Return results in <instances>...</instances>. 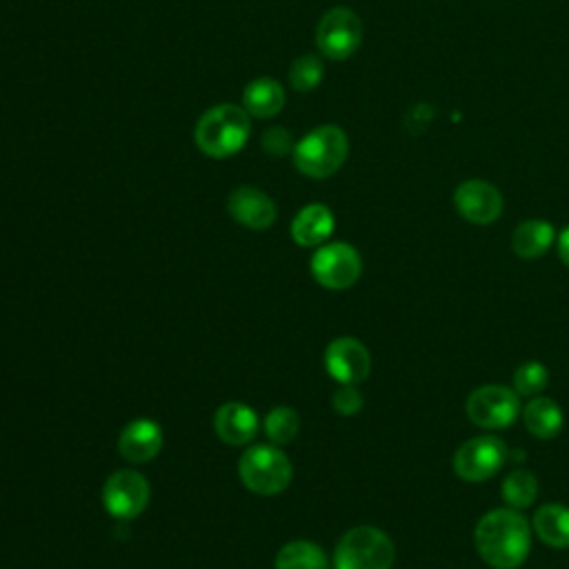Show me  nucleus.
I'll return each instance as SVG.
<instances>
[{"label":"nucleus","mask_w":569,"mask_h":569,"mask_svg":"<svg viewBox=\"0 0 569 569\" xmlns=\"http://www.w3.org/2000/svg\"><path fill=\"white\" fill-rule=\"evenodd\" d=\"M473 542L489 567L516 569L531 551V525L518 509H491L478 520Z\"/></svg>","instance_id":"f257e3e1"},{"label":"nucleus","mask_w":569,"mask_h":569,"mask_svg":"<svg viewBox=\"0 0 569 569\" xmlns=\"http://www.w3.org/2000/svg\"><path fill=\"white\" fill-rule=\"evenodd\" d=\"M251 116L244 107L222 102L204 111L196 122V144L209 158H229L238 153L251 133Z\"/></svg>","instance_id":"f03ea898"},{"label":"nucleus","mask_w":569,"mask_h":569,"mask_svg":"<svg viewBox=\"0 0 569 569\" xmlns=\"http://www.w3.org/2000/svg\"><path fill=\"white\" fill-rule=\"evenodd\" d=\"M349 156V138L338 124H320L293 147V164L307 178L333 176Z\"/></svg>","instance_id":"7ed1b4c3"},{"label":"nucleus","mask_w":569,"mask_h":569,"mask_svg":"<svg viewBox=\"0 0 569 569\" xmlns=\"http://www.w3.org/2000/svg\"><path fill=\"white\" fill-rule=\"evenodd\" d=\"M238 473L244 487L260 496L284 491L293 478L289 456L278 445H253L238 460Z\"/></svg>","instance_id":"20e7f679"},{"label":"nucleus","mask_w":569,"mask_h":569,"mask_svg":"<svg viewBox=\"0 0 569 569\" xmlns=\"http://www.w3.org/2000/svg\"><path fill=\"white\" fill-rule=\"evenodd\" d=\"M396 549L391 538L371 525L349 529L336 545L333 569H391Z\"/></svg>","instance_id":"39448f33"},{"label":"nucleus","mask_w":569,"mask_h":569,"mask_svg":"<svg viewBox=\"0 0 569 569\" xmlns=\"http://www.w3.org/2000/svg\"><path fill=\"white\" fill-rule=\"evenodd\" d=\"M509 460V449L498 436H476L462 442L453 453V471L467 482L493 478Z\"/></svg>","instance_id":"423d86ee"},{"label":"nucleus","mask_w":569,"mask_h":569,"mask_svg":"<svg viewBox=\"0 0 569 569\" xmlns=\"http://www.w3.org/2000/svg\"><path fill=\"white\" fill-rule=\"evenodd\" d=\"M362 42V22L356 11L347 7L329 9L316 27V44L322 56L331 60H347Z\"/></svg>","instance_id":"0eeeda50"},{"label":"nucleus","mask_w":569,"mask_h":569,"mask_svg":"<svg viewBox=\"0 0 569 569\" xmlns=\"http://www.w3.org/2000/svg\"><path fill=\"white\" fill-rule=\"evenodd\" d=\"M465 411L476 427L505 429L520 413L518 393L502 385H482L467 398Z\"/></svg>","instance_id":"6e6552de"},{"label":"nucleus","mask_w":569,"mask_h":569,"mask_svg":"<svg viewBox=\"0 0 569 569\" xmlns=\"http://www.w3.org/2000/svg\"><path fill=\"white\" fill-rule=\"evenodd\" d=\"M311 273L316 282L327 289H349L362 273V260L356 247L347 242H327L316 249Z\"/></svg>","instance_id":"1a4fd4ad"},{"label":"nucleus","mask_w":569,"mask_h":569,"mask_svg":"<svg viewBox=\"0 0 569 569\" xmlns=\"http://www.w3.org/2000/svg\"><path fill=\"white\" fill-rule=\"evenodd\" d=\"M151 498L147 478L133 469L113 471L102 487L104 509L118 520H131L144 511Z\"/></svg>","instance_id":"9d476101"},{"label":"nucleus","mask_w":569,"mask_h":569,"mask_svg":"<svg viewBox=\"0 0 569 569\" xmlns=\"http://www.w3.org/2000/svg\"><path fill=\"white\" fill-rule=\"evenodd\" d=\"M325 367L340 385H358L371 371L369 349L351 336L336 338L325 349Z\"/></svg>","instance_id":"9b49d317"},{"label":"nucleus","mask_w":569,"mask_h":569,"mask_svg":"<svg viewBox=\"0 0 569 569\" xmlns=\"http://www.w3.org/2000/svg\"><path fill=\"white\" fill-rule=\"evenodd\" d=\"M453 204L471 224H491L502 213V193L487 180L471 178L456 187Z\"/></svg>","instance_id":"f8f14e48"},{"label":"nucleus","mask_w":569,"mask_h":569,"mask_svg":"<svg viewBox=\"0 0 569 569\" xmlns=\"http://www.w3.org/2000/svg\"><path fill=\"white\" fill-rule=\"evenodd\" d=\"M227 209L231 218L253 231H264L276 222V202L256 187H238L229 193Z\"/></svg>","instance_id":"ddd939ff"},{"label":"nucleus","mask_w":569,"mask_h":569,"mask_svg":"<svg viewBox=\"0 0 569 569\" xmlns=\"http://www.w3.org/2000/svg\"><path fill=\"white\" fill-rule=\"evenodd\" d=\"M162 449V429L151 418L131 420L118 438V451L124 460L142 465L153 460Z\"/></svg>","instance_id":"4468645a"},{"label":"nucleus","mask_w":569,"mask_h":569,"mask_svg":"<svg viewBox=\"0 0 569 569\" xmlns=\"http://www.w3.org/2000/svg\"><path fill=\"white\" fill-rule=\"evenodd\" d=\"M213 429L218 438L227 445H247L258 431V416L249 405L231 400L218 407L213 416Z\"/></svg>","instance_id":"2eb2a0df"},{"label":"nucleus","mask_w":569,"mask_h":569,"mask_svg":"<svg viewBox=\"0 0 569 569\" xmlns=\"http://www.w3.org/2000/svg\"><path fill=\"white\" fill-rule=\"evenodd\" d=\"M333 227H336V220L331 209L320 202H311L296 213L291 222V238L300 247H320L329 240V236L333 233Z\"/></svg>","instance_id":"dca6fc26"},{"label":"nucleus","mask_w":569,"mask_h":569,"mask_svg":"<svg viewBox=\"0 0 569 569\" xmlns=\"http://www.w3.org/2000/svg\"><path fill=\"white\" fill-rule=\"evenodd\" d=\"M242 107L253 118H273L284 107V89L271 78H256L242 91Z\"/></svg>","instance_id":"f3484780"},{"label":"nucleus","mask_w":569,"mask_h":569,"mask_svg":"<svg viewBox=\"0 0 569 569\" xmlns=\"http://www.w3.org/2000/svg\"><path fill=\"white\" fill-rule=\"evenodd\" d=\"M553 238H556V231L551 222L540 218L525 220L511 233V249L518 258L533 260L549 251V247L553 244Z\"/></svg>","instance_id":"a211bd4d"},{"label":"nucleus","mask_w":569,"mask_h":569,"mask_svg":"<svg viewBox=\"0 0 569 569\" xmlns=\"http://www.w3.org/2000/svg\"><path fill=\"white\" fill-rule=\"evenodd\" d=\"M533 531L545 545L553 549H567L569 547V507L560 502H547L538 507L533 513Z\"/></svg>","instance_id":"6ab92c4d"},{"label":"nucleus","mask_w":569,"mask_h":569,"mask_svg":"<svg viewBox=\"0 0 569 569\" xmlns=\"http://www.w3.org/2000/svg\"><path fill=\"white\" fill-rule=\"evenodd\" d=\"M522 422L531 436H536L540 440H549V438L558 436L565 418H562V409L558 407L556 400L533 396L522 409Z\"/></svg>","instance_id":"aec40b11"},{"label":"nucleus","mask_w":569,"mask_h":569,"mask_svg":"<svg viewBox=\"0 0 569 569\" xmlns=\"http://www.w3.org/2000/svg\"><path fill=\"white\" fill-rule=\"evenodd\" d=\"M327 553L311 540H291L280 547L276 569H327Z\"/></svg>","instance_id":"412c9836"},{"label":"nucleus","mask_w":569,"mask_h":569,"mask_svg":"<svg viewBox=\"0 0 569 569\" xmlns=\"http://www.w3.org/2000/svg\"><path fill=\"white\" fill-rule=\"evenodd\" d=\"M538 496V480L531 471L527 469H513L505 476L502 480V500L511 507V509H527L533 505Z\"/></svg>","instance_id":"4be33fe9"},{"label":"nucleus","mask_w":569,"mask_h":569,"mask_svg":"<svg viewBox=\"0 0 569 569\" xmlns=\"http://www.w3.org/2000/svg\"><path fill=\"white\" fill-rule=\"evenodd\" d=\"M300 418L291 407H276L264 418V433L273 445H289L298 436Z\"/></svg>","instance_id":"5701e85b"},{"label":"nucleus","mask_w":569,"mask_h":569,"mask_svg":"<svg viewBox=\"0 0 569 569\" xmlns=\"http://www.w3.org/2000/svg\"><path fill=\"white\" fill-rule=\"evenodd\" d=\"M322 71H325L322 60L313 53H305L293 60V64L289 69V82L300 93L313 91L322 80Z\"/></svg>","instance_id":"b1692460"},{"label":"nucleus","mask_w":569,"mask_h":569,"mask_svg":"<svg viewBox=\"0 0 569 569\" xmlns=\"http://www.w3.org/2000/svg\"><path fill=\"white\" fill-rule=\"evenodd\" d=\"M549 382V371L538 360H527L513 371V391L525 398L538 396Z\"/></svg>","instance_id":"393cba45"},{"label":"nucleus","mask_w":569,"mask_h":569,"mask_svg":"<svg viewBox=\"0 0 569 569\" xmlns=\"http://www.w3.org/2000/svg\"><path fill=\"white\" fill-rule=\"evenodd\" d=\"M333 409L340 416H353L362 409V393L356 389V385H340L333 393Z\"/></svg>","instance_id":"a878e982"},{"label":"nucleus","mask_w":569,"mask_h":569,"mask_svg":"<svg viewBox=\"0 0 569 569\" xmlns=\"http://www.w3.org/2000/svg\"><path fill=\"white\" fill-rule=\"evenodd\" d=\"M262 147H264V151L271 153V156H282V153H287V151L293 149L291 136H289L284 129H280V127L269 129V131L262 136Z\"/></svg>","instance_id":"bb28decb"},{"label":"nucleus","mask_w":569,"mask_h":569,"mask_svg":"<svg viewBox=\"0 0 569 569\" xmlns=\"http://www.w3.org/2000/svg\"><path fill=\"white\" fill-rule=\"evenodd\" d=\"M558 256L565 267H569V227H565L558 236Z\"/></svg>","instance_id":"cd10ccee"}]
</instances>
